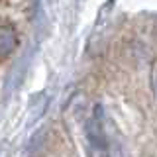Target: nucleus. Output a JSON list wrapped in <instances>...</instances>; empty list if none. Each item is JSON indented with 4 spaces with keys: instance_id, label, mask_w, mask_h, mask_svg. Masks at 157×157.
Masks as SVG:
<instances>
[{
    "instance_id": "obj_1",
    "label": "nucleus",
    "mask_w": 157,
    "mask_h": 157,
    "mask_svg": "<svg viewBox=\"0 0 157 157\" xmlns=\"http://www.w3.org/2000/svg\"><path fill=\"white\" fill-rule=\"evenodd\" d=\"M86 140L92 157H112V145L106 132V122L100 106L94 108V114L86 122Z\"/></svg>"
},
{
    "instance_id": "obj_2",
    "label": "nucleus",
    "mask_w": 157,
    "mask_h": 157,
    "mask_svg": "<svg viewBox=\"0 0 157 157\" xmlns=\"http://www.w3.org/2000/svg\"><path fill=\"white\" fill-rule=\"evenodd\" d=\"M18 45V36L12 28H0V57H8Z\"/></svg>"
}]
</instances>
